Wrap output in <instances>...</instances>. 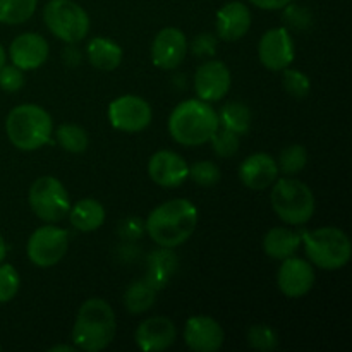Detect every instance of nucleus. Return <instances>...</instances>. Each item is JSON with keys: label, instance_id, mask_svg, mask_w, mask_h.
I'll return each mask as SVG.
<instances>
[{"label": "nucleus", "instance_id": "423d86ee", "mask_svg": "<svg viewBox=\"0 0 352 352\" xmlns=\"http://www.w3.org/2000/svg\"><path fill=\"white\" fill-rule=\"evenodd\" d=\"M302 243L309 261L322 270H340L351 261V239L339 227H322L313 232H302Z\"/></svg>", "mask_w": 352, "mask_h": 352}, {"label": "nucleus", "instance_id": "f8f14e48", "mask_svg": "<svg viewBox=\"0 0 352 352\" xmlns=\"http://www.w3.org/2000/svg\"><path fill=\"white\" fill-rule=\"evenodd\" d=\"M278 291L291 299H299L308 294L315 285V270L309 261L289 256L282 260L277 274Z\"/></svg>", "mask_w": 352, "mask_h": 352}, {"label": "nucleus", "instance_id": "9b49d317", "mask_svg": "<svg viewBox=\"0 0 352 352\" xmlns=\"http://www.w3.org/2000/svg\"><path fill=\"white\" fill-rule=\"evenodd\" d=\"M294 41L287 28H274L261 36L258 57L268 71H284L294 62Z\"/></svg>", "mask_w": 352, "mask_h": 352}, {"label": "nucleus", "instance_id": "dca6fc26", "mask_svg": "<svg viewBox=\"0 0 352 352\" xmlns=\"http://www.w3.org/2000/svg\"><path fill=\"white\" fill-rule=\"evenodd\" d=\"M148 174L160 188H179L189 177V165L175 151L160 150L151 155Z\"/></svg>", "mask_w": 352, "mask_h": 352}, {"label": "nucleus", "instance_id": "5701e85b", "mask_svg": "<svg viewBox=\"0 0 352 352\" xmlns=\"http://www.w3.org/2000/svg\"><path fill=\"white\" fill-rule=\"evenodd\" d=\"M86 54H88L89 64L100 71H116L122 62V48L110 38H93L88 43Z\"/></svg>", "mask_w": 352, "mask_h": 352}, {"label": "nucleus", "instance_id": "a878e982", "mask_svg": "<svg viewBox=\"0 0 352 352\" xmlns=\"http://www.w3.org/2000/svg\"><path fill=\"white\" fill-rule=\"evenodd\" d=\"M38 0H0V23L16 26L31 19Z\"/></svg>", "mask_w": 352, "mask_h": 352}, {"label": "nucleus", "instance_id": "20e7f679", "mask_svg": "<svg viewBox=\"0 0 352 352\" xmlns=\"http://www.w3.org/2000/svg\"><path fill=\"white\" fill-rule=\"evenodd\" d=\"M6 133L17 150L34 151L50 141L54 122L43 107L24 103L14 107L9 112L6 119Z\"/></svg>", "mask_w": 352, "mask_h": 352}, {"label": "nucleus", "instance_id": "2f4dec72", "mask_svg": "<svg viewBox=\"0 0 352 352\" xmlns=\"http://www.w3.org/2000/svg\"><path fill=\"white\" fill-rule=\"evenodd\" d=\"M189 177L201 188H212L220 181V168L215 162H196L189 167Z\"/></svg>", "mask_w": 352, "mask_h": 352}, {"label": "nucleus", "instance_id": "39448f33", "mask_svg": "<svg viewBox=\"0 0 352 352\" xmlns=\"http://www.w3.org/2000/svg\"><path fill=\"white\" fill-rule=\"evenodd\" d=\"M270 201L278 219L287 226H305L315 213V195L298 179H277L272 184Z\"/></svg>", "mask_w": 352, "mask_h": 352}, {"label": "nucleus", "instance_id": "1a4fd4ad", "mask_svg": "<svg viewBox=\"0 0 352 352\" xmlns=\"http://www.w3.org/2000/svg\"><path fill=\"white\" fill-rule=\"evenodd\" d=\"M67 248V230L48 223L31 234L26 244V253L31 263L40 268H48L64 260Z\"/></svg>", "mask_w": 352, "mask_h": 352}, {"label": "nucleus", "instance_id": "4468645a", "mask_svg": "<svg viewBox=\"0 0 352 352\" xmlns=\"http://www.w3.org/2000/svg\"><path fill=\"white\" fill-rule=\"evenodd\" d=\"M230 82V71L223 62L210 60L205 62L198 67L195 74V89L196 95L203 102H219L229 93Z\"/></svg>", "mask_w": 352, "mask_h": 352}, {"label": "nucleus", "instance_id": "c9c22d12", "mask_svg": "<svg viewBox=\"0 0 352 352\" xmlns=\"http://www.w3.org/2000/svg\"><path fill=\"white\" fill-rule=\"evenodd\" d=\"M191 52L196 57H213L217 52V38L212 33H201L192 40Z\"/></svg>", "mask_w": 352, "mask_h": 352}, {"label": "nucleus", "instance_id": "0eeeda50", "mask_svg": "<svg viewBox=\"0 0 352 352\" xmlns=\"http://www.w3.org/2000/svg\"><path fill=\"white\" fill-rule=\"evenodd\" d=\"M48 31L64 43H79L89 33V16L74 0H50L43 9Z\"/></svg>", "mask_w": 352, "mask_h": 352}, {"label": "nucleus", "instance_id": "ea45409f", "mask_svg": "<svg viewBox=\"0 0 352 352\" xmlns=\"http://www.w3.org/2000/svg\"><path fill=\"white\" fill-rule=\"evenodd\" d=\"M7 60V54H6V48L2 47V43H0V67H2L3 64H6Z\"/></svg>", "mask_w": 352, "mask_h": 352}, {"label": "nucleus", "instance_id": "9d476101", "mask_svg": "<svg viewBox=\"0 0 352 352\" xmlns=\"http://www.w3.org/2000/svg\"><path fill=\"white\" fill-rule=\"evenodd\" d=\"M153 119L150 103L136 95H122L109 105V120L112 127L122 133H141Z\"/></svg>", "mask_w": 352, "mask_h": 352}, {"label": "nucleus", "instance_id": "c85d7f7f", "mask_svg": "<svg viewBox=\"0 0 352 352\" xmlns=\"http://www.w3.org/2000/svg\"><path fill=\"white\" fill-rule=\"evenodd\" d=\"M308 164V150L302 144H291L284 148L278 157L277 167L278 172L285 175H294L301 172Z\"/></svg>", "mask_w": 352, "mask_h": 352}, {"label": "nucleus", "instance_id": "f257e3e1", "mask_svg": "<svg viewBox=\"0 0 352 352\" xmlns=\"http://www.w3.org/2000/svg\"><path fill=\"white\" fill-rule=\"evenodd\" d=\"M198 226V208L189 199L177 198L162 203L150 212L146 232L160 248L174 250L184 244Z\"/></svg>", "mask_w": 352, "mask_h": 352}, {"label": "nucleus", "instance_id": "6ab92c4d", "mask_svg": "<svg viewBox=\"0 0 352 352\" xmlns=\"http://www.w3.org/2000/svg\"><path fill=\"white\" fill-rule=\"evenodd\" d=\"M278 177L277 160L268 153H253L241 164L239 179L248 189L263 191Z\"/></svg>", "mask_w": 352, "mask_h": 352}, {"label": "nucleus", "instance_id": "412c9836", "mask_svg": "<svg viewBox=\"0 0 352 352\" xmlns=\"http://www.w3.org/2000/svg\"><path fill=\"white\" fill-rule=\"evenodd\" d=\"M72 227L81 232H95L105 223V206L95 198H82L69 210Z\"/></svg>", "mask_w": 352, "mask_h": 352}, {"label": "nucleus", "instance_id": "473e14b6", "mask_svg": "<svg viewBox=\"0 0 352 352\" xmlns=\"http://www.w3.org/2000/svg\"><path fill=\"white\" fill-rule=\"evenodd\" d=\"M282 85H284L285 91L294 98H305L308 96L309 89H311V82L305 72L298 71V69H284V78H282Z\"/></svg>", "mask_w": 352, "mask_h": 352}, {"label": "nucleus", "instance_id": "f704fd0d", "mask_svg": "<svg viewBox=\"0 0 352 352\" xmlns=\"http://www.w3.org/2000/svg\"><path fill=\"white\" fill-rule=\"evenodd\" d=\"M24 86V71L14 64H3L0 67V88L7 93L19 91Z\"/></svg>", "mask_w": 352, "mask_h": 352}, {"label": "nucleus", "instance_id": "393cba45", "mask_svg": "<svg viewBox=\"0 0 352 352\" xmlns=\"http://www.w3.org/2000/svg\"><path fill=\"white\" fill-rule=\"evenodd\" d=\"M220 126L226 129L232 131L236 134H248L251 127V110L244 103L232 102L223 105V109L219 113Z\"/></svg>", "mask_w": 352, "mask_h": 352}, {"label": "nucleus", "instance_id": "72a5a7b5", "mask_svg": "<svg viewBox=\"0 0 352 352\" xmlns=\"http://www.w3.org/2000/svg\"><path fill=\"white\" fill-rule=\"evenodd\" d=\"M21 277L12 265H0V302H9L19 292Z\"/></svg>", "mask_w": 352, "mask_h": 352}, {"label": "nucleus", "instance_id": "f3484780", "mask_svg": "<svg viewBox=\"0 0 352 352\" xmlns=\"http://www.w3.org/2000/svg\"><path fill=\"white\" fill-rule=\"evenodd\" d=\"M50 47L48 41L38 33H23L12 40L9 47V57L16 67L23 71H33L47 62Z\"/></svg>", "mask_w": 352, "mask_h": 352}, {"label": "nucleus", "instance_id": "4be33fe9", "mask_svg": "<svg viewBox=\"0 0 352 352\" xmlns=\"http://www.w3.org/2000/svg\"><path fill=\"white\" fill-rule=\"evenodd\" d=\"M301 243L302 234L284 229V227H274L265 234L263 251L267 253V256L282 261L289 256H294Z\"/></svg>", "mask_w": 352, "mask_h": 352}, {"label": "nucleus", "instance_id": "cd10ccee", "mask_svg": "<svg viewBox=\"0 0 352 352\" xmlns=\"http://www.w3.org/2000/svg\"><path fill=\"white\" fill-rule=\"evenodd\" d=\"M164 250L165 251H160V253L151 254V260H150L151 274H150V278H148V282H150L155 289L164 285L165 282L168 280V277L175 272L174 254L168 253L167 248H164Z\"/></svg>", "mask_w": 352, "mask_h": 352}, {"label": "nucleus", "instance_id": "6e6552de", "mask_svg": "<svg viewBox=\"0 0 352 352\" xmlns=\"http://www.w3.org/2000/svg\"><path fill=\"white\" fill-rule=\"evenodd\" d=\"M31 210L40 220L47 223H57L67 217L71 210V198L57 177L43 175L31 184L28 192Z\"/></svg>", "mask_w": 352, "mask_h": 352}, {"label": "nucleus", "instance_id": "7ed1b4c3", "mask_svg": "<svg viewBox=\"0 0 352 352\" xmlns=\"http://www.w3.org/2000/svg\"><path fill=\"white\" fill-rule=\"evenodd\" d=\"M116 313L105 299L91 298L82 302L72 329V342L78 349L86 352L107 349L116 339Z\"/></svg>", "mask_w": 352, "mask_h": 352}, {"label": "nucleus", "instance_id": "a19ab883", "mask_svg": "<svg viewBox=\"0 0 352 352\" xmlns=\"http://www.w3.org/2000/svg\"><path fill=\"white\" fill-rule=\"evenodd\" d=\"M0 351H2V346H0Z\"/></svg>", "mask_w": 352, "mask_h": 352}, {"label": "nucleus", "instance_id": "f03ea898", "mask_svg": "<svg viewBox=\"0 0 352 352\" xmlns=\"http://www.w3.org/2000/svg\"><path fill=\"white\" fill-rule=\"evenodd\" d=\"M219 127V113L208 102L199 98L184 100L168 117V133L172 140L184 146H201L210 143Z\"/></svg>", "mask_w": 352, "mask_h": 352}, {"label": "nucleus", "instance_id": "a211bd4d", "mask_svg": "<svg viewBox=\"0 0 352 352\" xmlns=\"http://www.w3.org/2000/svg\"><path fill=\"white\" fill-rule=\"evenodd\" d=\"M175 337H177V332L172 320L165 316H151L140 323L134 340L141 351L158 352L167 351L175 342Z\"/></svg>", "mask_w": 352, "mask_h": 352}, {"label": "nucleus", "instance_id": "ddd939ff", "mask_svg": "<svg viewBox=\"0 0 352 352\" xmlns=\"http://www.w3.org/2000/svg\"><path fill=\"white\" fill-rule=\"evenodd\" d=\"M188 55V38L177 28H164L151 43V60L158 69L172 71L182 64Z\"/></svg>", "mask_w": 352, "mask_h": 352}, {"label": "nucleus", "instance_id": "e433bc0d", "mask_svg": "<svg viewBox=\"0 0 352 352\" xmlns=\"http://www.w3.org/2000/svg\"><path fill=\"white\" fill-rule=\"evenodd\" d=\"M253 6H256L258 9L265 10H277V9H285L292 0H250Z\"/></svg>", "mask_w": 352, "mask_h": 352}, {"label": "nucleus", "instance_id": "58836bf2", "mask_svg": "<svg viewBox=\"0 0 352 352\" xmlns=\"http://www.w3.org/2000/svg\"><path fill=\"white\" fill-rule=\"evenodd\" d=\"M7 254V246H6V241H3V237L0 236V263L3 261V258H6Z\"/></svg>", "mask_w": 352, "mask_h": 352}, {"label": "nucleus", "instance_id": "7c9ffc66", "mask_svg": "<svg viewBox=\"0 0 352 352\" xmlns=\"http://www.w3.org/2000/svg\"><path fill=\"white\" fill-rule=\"evenodd\" d=\"M210 143H212V150L219 157H234L239 150V134L232 133L226 127H219L217 133L212 136V140H210Z\"/></svg>", "mask_w": 352, "mask_h": 352}, {"label": "nucleus", "instance_id": "2eb2a0df", "mask_svg": "<svg viewBox=\"0 0 352 352\" xmlns=\"http://www.w3.org/2000/svg\"><path fill=\"white\" fill-rule=\"evenodd\" d=\"M222 325L212 316H191L184 327L186 346L195 352H215L223 346Z\"/></svg>", "mask_w": 352, "mask_h": 352}, {"label": "nucleus", "instance_id": "c756f323", "mask_svg": "<svg viewBox=\"0 0 352 352\" xmlns=\"http://www.w3.org/2000/svg\"><path fill=\"white\" fill-rule=\"evenodd\" d=\"M248 344L256 351H274L278 347V336L272 327L260 323L248 330Z\"/></svg>", "mask_w": 352, "mask_h": 352}, {"label": "nucleus", "instance_id": "bb28decb", "mask_svg": "<svg viewBox=\"0 0 352 352\" xmlns=\"http://www.w3.org/2000/svg\"><path fill=\"white\" fill-rule=\"evenodd\" d=\"M57 143L69 153H82L88 150L89 136L78 124H62L55 133Z\"/></svg>", "mask_w": 352, "mask_h": 352}, {"label": "nucleus", "instance_id": "b1692460", "mask_svg": "<svg viewBox=\"0 0 352 352\" xmlns=\"http://www.w3.org/2000/svg\"><path fill=\"white\" fill-rule=\"evenodd\" d=\"M155 291L157 289L148 280L131 284L124 294V305H126L127 311L131 315H141V313L148 311L155 302Z\"/></svg>", "mask_w": 352, "mask_h": 352}, {"label": "nucleus", "instance_id": "aec40b11", "mask_svg": "<svg viewBox=\"0 0 352 352\" xmlns=\"http://www.w3.org/2000/svg\"><path fill=\"white\" fill-rule=\"evenodd\" d=\"M217 36L223 41H237L251 28V12L246 3L243 2H227L217 12L215 19Z\"/></svg>", "mask_w": 352, "mask_h": 352}, {"label": "nucleus", "instance_id": "4c0bfd02", "mask_svg": "<svg viewBox=\"0 0 352 352\" xmlns=\"http://www.w3.org/2000/svg\"><path fill=\"white\" fill-rule=\"evenodd\" d=\"M76 349H78V347H76V346H65V344H60V346L50 347V352H62V351L72 352V351H76Z\"/></svg>", "mask_w": 352, "mask_h": 352}]
</instances>
